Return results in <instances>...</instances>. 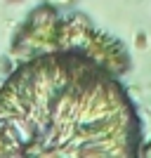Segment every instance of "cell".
<instances>
[{
  "mask_svg": "<svg viewBox=\"0 0 151 158\" xmlns=\"http://www.w3.org/2000/svg\"><path fill=\"white\" fill-rule=\"evenodd\" d=\"M142 153H144V156H149V158H151V144H146V146H144V151H142Z\"/></svg>",
  "mask_w": 151,
  "mask_h": 158,
  "instance_id": "3",
  "label": "cell"
},
{
  "mask_svg": "<svg viewBox=\"0 0 151 158\" xmlns=\"http://www.w3.org/2000/svg\"><path fill=\"white\" fill-rule=\"evenodd\" d=\"M73 0H45V5L50 7H66V5H71Z\"/></svg>",
  "mask_w": 151,
  "mask_h": 158,
  "instance_id": "2",
  "label": "cell"
},
{
  "mask_svg": "<svg viewBox=\"0 0 151 158\" xmlns=\"http://www.w3.org/2000/svg\"><path fill=\"white\" fill-rule=\"evenodd\" d=\"M14 45L0 87V156L92 158L137 153L139 125L118 80L87 50Z\"/></svg>",
  "mask_w": 151,
  "mask_h": 158,
  "instance_id": "1",
  "label": "cell"
}]
</instances>
